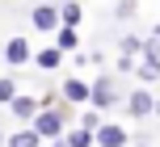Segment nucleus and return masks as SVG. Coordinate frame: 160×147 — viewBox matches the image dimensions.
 I'll list each match as a JSON object with an SVG mask.
<instances>
[{
    "instance_id": "obj_1",
    "label": "nucleus",
    "mask_w": 160,
    "mask_h": 147,
    "mask_svg": "<svg viewBox=\"0 0 160 147\" xmlns=\"http://www.w3.org/2000/svg\"><path fill=\"white\" fill-rule=\"evenodd\" d=\"M88 101H93L97 109H105V105H114V80H110V76H101V80L93 84V97H88Z\"/></svg>"
},
{
    "instance_id": "obj_2",
    "label": "nucleus",
    "mask_w": 160,
    "mask_h": 147,
    "mask_svg": "<svg viewBox=\"0 0 160 147\" xmlns=\"http://www.w3.org/2000/svg\"><path fill=\"white\" fill-rule=\"evenodd\" d=\"M55 21H59V4H38L34 8V25L38 30H55Z\"/></svg>"
},
{
    "instance_id": "obj_3",
    "label": "nucleus",
    "mask_w": 160,
    "mask_h": 147,
    "mask_svg": "<svg viewBox=\"0 0 160 147\" xmlns=\"http://www.w3.org/2000/svg\"><path fill=\"white\" fill-rule=\"evenodd\" d=\"M97 143L101 147H122L127 143V130H122V126H101V130H97Z\"/></svg>"
},
{
    "instance_id": "obj_4",
    "label": "nucleus",
    "mask_w": 160,
    "mask_h": 147,
    "mask_svg": "<svg viewBox=\"0 0 160 147\" xmlns=\"http://www.w3.org/2000/svg\"><path fill=\"white\" fill-rule=\"evenodd\" d=\"M34 130H38V135H59V130H63V118H59V114H38Z\"/></svg>"
},
{
    "instance_id": "obj_5",
    "label": "nucleus",
    "mask_w": 160,
    "mask_h": 147,
    "mask_svg": "<svg viewBox=\"0 0 160 147\" xmlns=\"http://www.w3.org/2000/svg\"><path fill=\"white\" fill-rule=\"evenodd\" d=\"M63 97H68V101H88L93 88H88L84 80H68V84H63Z\"/></svg>"
},
{
    "instance_id": "obj_6",
    "label": "nucleus",
    "mask_w": 160,
    "mask_h": 147,
    "mask_svg": "<svg viewBox=\"0 0 160 147\" xmlns=\"http://www.w3.org/2000/svg\"><path fill=\"white\" fill-rule=\"evenodd\" d=\"M4 55H8V63H25V59H30V42H25V38H13Z\"/></svg>"
},
{
    "instance_id": "obj_7",
    "label": "nucleus",
    "mask_w": 160,
    "mask_h": 147,
    "mask_svg": "<svg viewBox=\"0 0 160 147\" xmlns=\"http://www.w3.org/2000/svg\"><path fill=\"white\" fill-rule=\"evenodd\" d=\"M131 114H135V118H143V114H152V97H148V92H135V97H131Z\"/></svg>"
},
{
    "instance_id": "obj_8",
    "label": "nucleus",
    "mask_w": 160,
    "mask_h": 147,
    "mask_svg": "<svg viewBox=\"0 0 160 147\" xmlns=\"http://www.w3.org/2000/svg\"><path fill=\"white\" fill-rule=\"evenodd\" d=\"M13 114L17 118H34V114H38V101H34V97H17L13 101Z\"/></svg>"
},
{
    "instance_id": "obj_9",
    "label": "nucleus",
    "mask_w": 160,
    "mask_h": 147,
    "mask_svg": "<svg viewBox=\"0 0 160 147\" xmlns=\"http://www.w3.org/2000/svg\"><path fill=\"white\" fill-rule=\"evenodd\" d=\"M38 139H42L38 130H17L13 139H8V147H38Z\"/></svg>"
},
{
    "instance_id": "obj_10",
    "label": "nucleus",
    "mask_w": 160,
    "mask_h": 147,
    "mask_svg": "<svg viewBox=\"0 0 160 147\" xmlns=\"http://www.w3.org/2000/svg\"><path fill=\"white\" fill-rule=\"evenodd\" d=\"M59 63H63L59 46H51V50H42V55H38V67H47V72H51V67H59Z\"/></svg>"
},
{
    "instance_id": "obj_11",
    "label": "nucleus",
    "mask_w": 160,
    "mask_h": 147,
    "mask_svg": "<svg viewBox=\"0 0 160 147\" xmlns=\"http://www.w3.org/2000/svg\"><path fill=\"white\" fill-rule=\"evenodd\" d=\"M88 143H97V135H93V130H84V126H80L76 135H68V147H88Z\"/></svg>"
},
{
    "instance_id": "obj_12",
    "label": "nucleus",
    "mask_w": 160,
    "mask_h": 147,
    "mask_svg": "<svg viewBox=\"0 0 160 147\" xmlns=\"http://www.w3.org/2000/svg\"><path fill=\"white\" fill-rule=\"evenodd\" d=\"M59 17H63V21H68V30H72V25L80 21V8H76V4H59Z\"/></svg>"
},
{
    "instance_id": "obj_13",
    "label": "nucleus",
    "mask_w": 160,
    "mask_h": 147,
    "mask_svg": "<svg viewBox=\"0 0 160 147\" xmlns=\"http://www.w3.org/2000/svg\"><path fill=\"white\" fill-rule=\"evenodd\" d=\"M76 42H80V38H76V30H59V46H63V50H72Z\"/></svg>"
},
{
    "instance_id": "obj_14",
    "label": "nucleus",
    "mask_w": 160,
    "mask_h": 147,
    "mask_svg": "<svg viewBox=\"0 0 160 147\" xmlns=\"http://www.w3.org/2000/svg\"><path fill=\"white\" fill-rule=\"evenodd\" d=\"M0 101H8V105L17 101V97H13V80H0Z\"/></svg>"
},
{
    "instance_id": "obj_15",
    "label": "nucleus",
    "mask_w": 160,
    "mask_h": 147,
    "mask_svg": "<svg viewBox=\"0 0 160 147\" xmlns=\"http://www.w3.org/2000/svg\"><path fill=\"white\" fill-rule=\"evenodd\" d=\"M139 76H143V80H156L160 67H156V63H143V67H139Z\"/></svg>"
},
{
    "instance_id": "obj_16",
    "label": "nucleus",
    "mask_w": 160,
    "mask_h": 147,
    "mask_svg": "<svg viewBox=\"0 0 160 147\" xmlns=\"http://www.w3.org/2000/svg\"><path fill=\"white\" fill-rule=\"evenodd\" d=\"M156 114H160V105H156Z\"/></svg>"
}]
</instances>
